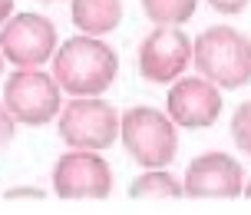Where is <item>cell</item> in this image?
<instances>
[{"mask_svg": "<svg viewBox=\"0 0 251 215\" xmlns=\"http://www.w3.org/2000/svg\"><path fill=\"white\" fill-rule=\"evenodd\" d=\"M53 76L70 96H102L119 76V56L100 37H70L53 53Z\"/></svg>", "mask_w": 251, "mask_h": 215, "instance_id": "obj_1", "label": "cell"}, {"mask_svg": "<svg viewBox=\"0 0 251 215\" xmlns=\"http://www.w3.org/2000/svg\"><path fill=\"white\" fill-rule=\"evenodd\" d=\"M192 63L215 86L241 89L251 83V40L228 24L208 27L195 37Z\"/></svg>", "mask_w": 251, "mask_h": 215, "instance_id": "obj_2", "label": "cell"}, {"mask_svg": "<svg viewBox=\"0 0 251 215\" xmlns=\"http://www.w3.org/2000/svg\"><path fill=\"white\" fill-rule=\"evenodd\" d=\"M126 152L136 159L142 169H162L172 165L178 156V126L176 119L155 106H132L123 113L119 129Z\"/></svg>", "mask_w": 251, "mask_h": 215, "instance_id": "obj_3", "label": "cell"}, {"mask_svg": "<svg viewBox=\"0 0 251 215\" xmlns=\"http://www.w3.org/2000/svg\"><path fill=\"white\" fill-rule=\"evenodd\" d=\"M56 119H60L56 133L70 149L102 152L119 139V129H123V116L102 96H73L70 103H63Z\"/></svg>", "mask_w": 251, "mask_h": 215, "instance_id": "obj_4", "label": "cell"}, {"mask_svg": "<svg viewBox=\"0 0 251 215\" xmlns=\"http://www.w3.org/2000/svg\"><path fill=\"white\" fill-rule=\"evenodd\" d=\"M60 93L63 86L53 73H43L40 66H17V73L7 76L3 106L20 126H47L63 109Z\"/></svg>", "mask_w": 251, "mask_h": 215, "instance_id": "obj_5", "label": "cell"}, {"mask_svg": "<svg viewBox=\"0 0 251 215\" xmlns=\"http://www.w3.org/2000/svg\"><path fill=\"white\" fill-rule=\"evenodd\" d=\"M192 53H195V40H188L182 27H155L139 43V73L149 83L172 86L188 70Z\"/></svg>", "mask_w": 251, "mask_h": 215, "instance_id": "obj_6", "label": "cell"}, {"mask_svg": "<svg viewBox=\"0 0 251 215\" xmlns=\"http://www.w3.org/2000/svg\"><path fill=\"white\" fill-rule=\"evenodd\" d=\"M53 192L60 199H109L113 169L96 149H70L53 165Z\"/></svg>", "mask_w": 251, "mask_h": 215, "instance_id": "obj_7", "label": "cell"}, {"mask_svg": "<svg viewBox=\"0 0 251 215\" xmlns=\"http://www.w3.org/2000/svg\"><path fill=\"white\" fill-rule=\"evenodd\" d=\"M0 50L13 66H43L56 53V27L43 13H13L0 30Z\"/></svg>", "mask_w": 251, "mask_h": 215, "instance_id": "obj_8", "label": "cell"}, {"mask_svg": "<svg viewBox=\"0 0 251 215\" xmlns=\"http://www.w3.org/2000/svg\"><path fill=\"white\" fill-rule=\"evenodd\" d=\"M165 113L176 119L178 129H208L222 116V86L205 76H178L169 86Z\"/></svg>", "mask_w": 251, "mask_h": 215, "instance_id": "obj_9", "label": "cell"}, {"mask_svg": "<svg viewBox=\"0 0 251 215\" xmlns=\"http://www.w3.org/2000/svg\"><path fill=\"white\" fill-rule=\"evenodd\" d=\"M182 186L188 199H238L245 195V169L235 156L201 152L188 162Z\"/></svg>", "mask_w": 251, "mask_h": 215, "instance_id": "obj_10", "label": "cell"}, {"mask_svg": "<svg viewBox=\"0 0 251 215\" xmlns=\"http://www.w3.org/2000/svg\"><path fill=\"white\" fill-rule=\"evenodd\" d=\"M70 17L79 33L106 37L123 24V0H73Z\"/></svg>", "mask_w": 251, "mask_h": 215, "instance_id": "obj_11", "label": "cell"}, {"mask_svg": "<svg viewBox=\"0 0 251 215\" xmlns=\"http://www.w3.org/2000/svg\"><path fill=\"white\" fill-rule=\"evenodd\" d=\"M129 195L132 199H146V202H165V199H182L185 186L182 179H176L169 169H146L142 176L129 182Z\"/></svg>", "mask_w": 251, "mask_h": 215, "instance_id": "obj_12", "label": "cell"}, {"mask_svg": "<svg viewBox=\"0 0 251 215\" xmlns=\"http://www.w3.org/2000/svg\"><path fill=\"white\" fill-rule=\"evenodd\" d=\"M199 10V0H142V13L155 27H182Z\"/></svg>", "mask_w": 251, "mask_h": 215, "instance_id": "obj_13", "label": "cell"}, {"mask_svg": "<svg viewBox=\"0 0 251 215\" xmlns=\"http://www.w3.org/2000/svg\"><path fill=\"white\" fill-rule=\"evenodd\" d=\"M231 139H235L238 152L251 156V100L238 103V109L231 113Z\"/></svg>", "mask_w": 251, "mask_h": 215, "instance_id": "obj_14", "label": "cell"}, {"mask_svg": "<svg viewBox=\"0 0 251 215\" xmlns=\"http://www.w3.org/2000/svg\"><path fill=\"white\" fill-rule=\"evenodd\" d=\"M13 133H17V119H13V113L3 106V100H0V152L13 142Z\"/></svg>", "mask_w": 251, "mask_h": 215, "instance_id": "obj_15", "label": "cell"}, {"mask_svg": "<svg viewBox=\"0 0 251 215\" xmlns=\"http://www.w3.org/2000/svg\"><path fill=\"white\" fill-rule=\"evenodd\" d=\"M251 0H208V7L215 13H222V17H238V13L248 10Z\"/></svg>", "mask_w": 251, "mask_h": 215, "instance_id": "obj_16", "label": "cell"}, {"mask_svg": "<svg viewBox=\"0 0 251 215\" xmlns=\"http://www.w3.org/2000/svg\"><path fill=\"white\" fill-rule=\"evenodd\" d=\"M47 192L43 189H33V186H24V189H7V199H43Z\"/></svg>", "mask_w": 251, "mask_h": 215, "instance_id": "obj_17", "label": "cell"}, {"mask_svg": "<svg viewBox=\"0 0 251 215\" xmlns=\"http://www.w3.org/2000/svg\"><path fill=\"white\" fill-rule=\"evenodd\" d=\"M13 17V0H0V27Z\"/></svg>", "mask_w": 251, "mask_h": 215, "instance_id": "obj_18", "label": "cell"}, {"mask_svg": "<svg viewBox=\"0 0 251 215\" xmlns=\"http://www.w3.org/2000/svg\"><path fill=\"white\" fill-rule=\"evenodd\" d=\"M245 199H251V179L245 182Z\"/></svg>", "mask_w": 251, "mask_h": 215, "instance_id": "obj_19", "label": "cell"}, {"mask_svg": "<svg viewBox=\"0 0 251 215\" xmlns=\"http://www.w3.org/2000/svg\"><path fill=\"white\" fill-rule=\"evenodd\" d=\"M0 73H3V50H0Z\"/></svg>", "mask_w": 251, "mask_h": 215, "instance_id": "obj_20", "label": "cell"}, {"mask_svg": "<svg viewBox=\"0 0 251 215\" xmlns=\"http://www.w3.org/2000/svg\"><path fill=\"white\" fill-rule=\"evenodd\" d=\"M47 3H50V0H47Z\"/></svg>", "mask_w": 251, "mask_h": 215, "instance_id": "obj_21", "label": "cell"}]
</instances>
